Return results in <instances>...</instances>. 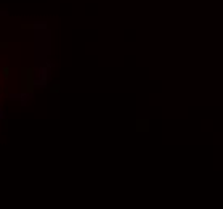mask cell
<instances>
[{
	"mask_svg": "<svg viewBox=\"0 0 223 209\" xmlns=\"http://www.w3.org/2000/svg\"><path fill=\"white\" fill-rule=\"evenodd\" d=\"M3 76L8 77V68H3Z\"/></svg>",
	"mask_w": 223,
	"mask_h": 209,
	"instance_id": "6da1fadb",
	"label": "cell"
}]
</instances>
